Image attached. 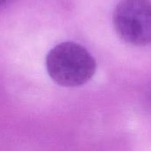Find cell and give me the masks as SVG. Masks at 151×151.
I'll return each mask as SVG.
<instances>
[{"label":"cell","mask_w":151,"mask_h":151,"mask_svg":"<svg viewBox=\"0 0 151 151\" xmlns=\"http://www.w3.org/2000/svg\"><path fill=\"white\" fill-rule=\"evenodd\" d=\"M113 25L128 43H151V0H121L113 12Z\"/></svg>","instance_id":"7a4b0ae2"},{"label":"cell","mask_w":151,"mask_h":151,"mask_svg":"<svg viewBox=\"0 0 151 151\" xmlns=\"http://www.w3.org/2000/svg\"><path fill=\"white\" fill-rule=\"evenodd\" d=\"M46 67L50 78L63 87H79L87 83L95 74L96 62L81 44L65 42L50 50Z\"/></svg>","instance_id":"6da1fadb"},{"label":"cell","mask_w":151,"mask_h":151,"mask_svg":"<svg viewBox=\"0 0 151 151\" xmlns=\"http://www.w3.org/2000/svg\"><path fill=\"white\" fill-rule=\"evenodd\" d=\"M7 0H0V5H2L3 4H4Z\"/></svg>","instance_id":"3957f363"}]
</instances>
